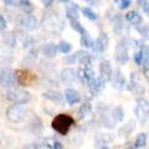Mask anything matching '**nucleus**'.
Segmentation results:
<instances>
[{
    "label": "nucleus",
    "mask_w": 149,
    "mask_h": 149,
    "mask_svg": "<svg viewBox=\"0 0 149 149\" xmlns=\"http://www.w3.org/2000/svg\"><path fill=\"white\" fill-rule=\"evenodd\" d=\"M45 147L51 148V149H61L63 146H62L61 142L56 141V139H54V138H47L45 141Z\"/></svg>",
    "instance_id": "cd10ccee"
},
{
    "label": "nucleus",
    "mask_w": 149,
    "mask_h": 149,
    "mask_svg": "<svg viewBox=\"0 0 149 149\" xmlns=\"http://www.w3.org/2000/svg\"><path fill=\"white\" fill-rule=\"evenodd\" d=\"M111 81H112V86H113V88H116V90H124L125 85H127V83H125V78L119 68L116 70L114 73H112Z\"/></svg>",
    "instance_id": "9d476101"
},
{
    "label": "nucleus",
    "mask_w": 149,
    "mask_h": 149,
    "mask_svg": "<svg viewBox=\"0 0 149 149\" xmlns=\"http://www.w3.org/2000/svg\"><path fill=\"white\" fill-rule=\"evenodd\" d=\"M15 74L11 70H3L0 72V86L3 88H13L15 86Z\"/></svg>",
    "instance_id": "0eeeda50"
},
{
    "label": "nucleus",
    "mask_w": 149,
    "mask_h": 149,
    "mask_svg": "<svg viewBox=\"0 0 149 149\" xmlns=\"http://www.w3.org/2000/svg\"><path fill=\"white\" fill-rule=\"evenodd\" d=\"M81 45L85 46V47H92L93 46V39L87 31L81 34Z\"/></svg>",
    "instance_id": "393cba45"
},
{
    "label": "nucleus",
    "mask_w": 149,
    "mask_h": 149,
    "mask_svg": "<svg viewBox=\"0 0 149 149\" xmlns=\"http://www.w3.org/2000/svg\"><path fill=\"white\" fill-rule=\"evenodd\" d=\"M82 14L85 15V17L88 19V20H96V19H97L96 13L93 11L91 8H83L82 9Z\"/></svg>",
    "instance_id": "7c9ffc66"
},
{
    "label": "nucleus",
    "mask_w": 149,
    "mask_h": 149,
    "mask_svg": "<svg viewBox=\"0 0 149 149\" xmlns=\"http://www.w3.org/2000/svg\"><path fill=\"white\" fill-rule=\"evenodd\" d=\"M73 124H74V119L71 117V116L66 114V113H60L52 119L51 127H52V129L55 132H57L58 134L66 136Z\"/></svg>",
    "instance_id": "f257e3e1"
},
{
    "label": "nucleus",
    "mask_w": 149,
    "mask_h": 149,
    "mask_svg": "<svg viewBox=\"0 0 149 149\" xmlns=\"http://www.w3.org/2000/svg\"><path fill=\"white\" fill-rule=\"evenodd\" d=\"M5 98L8 101L16 104H26L31 100L30 92L25 90H16V88H9V91L5 93Z\"/></svg>",
    "instance_id": "f03ea898"
},
{
    "label": "nucleus",
    "mask_w": 149,
    "mask_h": 149,
    "mask_svg": "<svg viewBox=\"0 0 149 149\" xmlns=\"http://www.w3.org/2000/svg\"><path fill=\"white\" fill-rule=\"evenodd\" d=\"M71 27L74 31H77L78 34H83V32L86 31L85 27H83L80 22H78V20H71Z\"/></svg>",
    "instance_id": "2f4dec72"
},
{
    "label": "nucleus",
    "mask_w": 149,
    "mask_h": 149,
    "mask_svg": "<svg viewBox=\"0 0 149 149\" xmlns=\"http://www.w3.org/2000/svg\"><path fill=\"white\" fill-rule=\"evenodd\" d=\"M14 74H15L16 83H19L20 86H31L36 81V76L29 70H16Z\"/></svg>",
    "instance_id": "20e7f679"
},
{
    "label": "nucleus",
    "mask_w": 149,
    "mask_h": 149,
    "mask_svg": "<svg viewBox=\"0 0 149 149\" xmlns=\"http://www.w3.org/2000/svg\"><path fill=\"white\" fill-rule=\"evenodd\" d=\"M76 58L80 61V63L85 67H91L92 63V56L90 55V52L87 51H78L76 55Z\"/></svg>",
    "instance_id": "a211bd4d"
},
{
    "label": "nucleus",
    "mask_w": 149,
    "mask_h": 149,
    "mask_svg": "<svg viewBox=\"0 0 149 149\" xmlns=\"http://www.w3.org/2000/svg\"><path fill=\"white\" fill-rule=\"evenodd\" d=\"M112 117L114 118L116 122H122V120L124 119V111L122 107H116V108L113 109V112H112Z\"/></svg>",
    "instance_id": "bb28decb"
},
{
    "label": "nucleus",
    "mask_w": 149,
    "mask_h": 149,
    "mask_svg": "<svg viewBox=\"0 0 149 149\" xmlns=\"http://www.w3.org/2000/svg\"><path fill=\"white\" fill-rule=\"evenodd\" d=\"M76 60H77L76 55H71V56H66V57H65V62L68 63V65H72V63H74Z\"/></svg>",
    "instance_id": "e433bc0d"
},
{
    "label": "nucleus",
    "mask_w": 149,
    "mask_h": 149,
    "mask_svg": "<svg viewBox=\"0 0 149 149\" xmlns=\"http://www.w3.org/2000/svg\"><path fill=\"white\" fill-rule=\"evenodd\" d=\"M116 61H117L119 65H125L128 62L129 55H128V47L127 44L124 42H119L117 46H116V54H114Z\"/></svg>",
    "instance_id": "6e6552de"
},
{
    "label": "nucleus",
    "mask_w": 149,
    "mask_h": 149,
    "mask_svg": "<svg viewBox=\"0 0 149 149\" xmlns=\"http://www.w3.org/2000/svg\"><path fill=\"white\" fill-rule=\"evenodd\" d=\"M91 104L88 103V102H86V103H83L82 106H81V108H80V111H78V117H80L81 119H83L86 117V116L90 113L91 112Z\"/></svg>",
    "instance_id": "c756f323"
},
{
    "label": "nucleus",
    "mask_w": 149,
    "mask_h": 149,
    "mask_svg": "<svg viewBox=\"0 0 149 149\" xmlns=\"http://www.w3.org/2000/svg\"><path fill=\"white\" fill-rule=\"evenodd\" d=\"M116 1H117V5H118V8L120 9V10L128 9L130 6V4H132L130 0H116Z\"/></svg>",
    "instance_id": "72a5a7b5"
},
{
    "label": "nucleus",
    "mask_w": 149,
    "mask_h": 149,
    "mask_svg": "<svg viewBox=\"0 0 149 149\" xmlns=\"http://www.w3.org/2000/svg\"><path fill=\"white\" fill-rule=\"evenodd\" d=\"M109 46V37L107 35V32H100L98 37L96 39V41H93V46L92 47L95 49L97 52H104V51L108 49Z\"/></svg>",
    "instance_id": "1a4fd4ad"
},
{
    "label": "nucleus",
    "mask_w": 149,
    "mask_h": 149,
    "mask_svg": "<svg viewBox=\"0 0 149 149\" xmlns=\"http://www.w3.org/2000/svg\"><path fill=\"white\" fill-rule=\"evenodd\" d=\"M5 5L15 6V5H16V1H15V0H5Z\"/></svg>",
    "instance_id": "ea45409f"
},
{
    "label": "nucleus",
    "mask_w": 149,
    "mask_h": 149,
    "mask_svg": "<svg viewBox=\"0 0 149 149\" xmlns=\"http://www.w3.org/2000/svg\"><path fill=\"white\" fill-rule=\"evenodd\" d=\"M17 5H19V8H20V10L22 13H25V14H32L35 10L34 4H32L30 0H19Z\"/></svg>",
    "instance_id": "4be33fe9"
},
{
    "label": "nucleus",
    "mask_w": 149,
    "mask_h": 149,
    "mask_svg": "<svg viewBox=\"0 0 149 149\" xmlns=\"http://www.w3.org/2000/svg\"><path fill=\"white\" fill-rule=\"evenodd\" d=\"M41 3H42V4H44V6H46V8H49V6H51V5H52L54 0H41Z\"/></svg>",
    "instance_id": "58836bf2"
},
{
    "label": "nucleus",
    "mask_w": 149,
    "mask_h": 149,
    "mask_svg": "<svg viewBox=\"0 0 149 149\" xmlns=\"http://www.w3.org/2000/svg\"><path fill=\"white\" fill-rule=\"evenodd\" d=\"M57 50H58L61 54L67 55V54L71 52L72 46H71V44H70V42H67V41H61V42L58 44V46H57Z\"/></svg>",
    "instance_id": "c85d7f7f"
},
{
    "label": "nucleus",
    "mask_w": 149,
    "mask_h": 149,
    "mask_svg": "<svg viewBox=\"0 0 149 149\" xmlns=\"http://www.w3.org/2000/svg\"><path fill=\"white\" fill-rule=\"evenodd\" d=\"M44 26L51 32H58L62 30V21L58 16H56V14H46V17L44 19Z\"/></svg>",
    "instance_id": "39448f33"
},
{
    "label": "nucleus",
    "mask_w": 149,
    "mask_h": 149,
    "mask_svg": "<svg viewBox=\"0 0 149 149\" xmlns=\"http://www.w3.org/2000/svg\"><path fill=\"white\" fill-rule=\"evenodd\" d=\"M137 26H138V27H137V30H138L139 34H141L143 37L148 39V35H149V32H148V25H147V24H144V25L138 24Z\"/></svg>",
    "instance_id": "473e14b6"
},
{
    "label": "nucleus",
    "mask_w": 149,
    "mask_h": 149,
    "mask_svg": "<svg viewBox=\"0 0 149 149\" xmlns=\"http://www.w3.org/2000/svg\"><path fill=\"white\" fill-rule=\"evenodd\" d=\"M112 24H113V30L116 34H120L123 30V17L119 14H114L112 17Z\"/></svg>",
    "instance_id": "5701e85b"
},
{
    "label": "nucleus",
    "mask_w": 149,
    "mask_h": 149,
    "mask_svg": "<svg viewBox=\"0 0 149 149\" xmlns=\"http://www.w3.org/2000/svg\"><path fill=\"white\" fill-rule=\"evenodd\" d=\"M21 26L24 27L25 30L27 31H34L37 25H39V22H37V19L34 16V15H31V14H27V16H25L24 19L21 20Z\"/></svg>",
    "instance_id": "ddd939ff"
},
{
    "label": "nucleus",
    "mask_w": 149,
    "mask_h": 149,
    "mask_svg": "<svg viewBox=\"0 0 149 149\" xmlns=\"http://www.w3.org/2000/svg\"><path fill=\"white\" fill-rule=\"evenodd\" d=\"M134 114L139 119L141 123L147 122L148 119V101L144 98H138L137 100V107L134 109Z\"/></svg>",
    "instance_id": "423d86ee"
},
{
    "label": "nucleus",
    "mask_w": 149,
    "mask_h": 149,
    "mask_svg": "<svg viewBox=\"0 0 149 149\" xmlns=\"http://www.w3.org/2000/svg\"><path fill=\"white\" fill-rule=\"evenodd\" d=\"M42 97L46 98V100L51 101L55 104H58V106H63L65 104V97L58 91H54V90L46 91V92L42 93Z\"/></svg>",
    "instance_id": "9b49d317"
},
{
    "label": "nucleus",
    "mask_w": 149,
    "mask_h": 149,
    "mask_svg": "<svg viewBox=\"0 0 149 149\" xmlns=\"http://www.w3.org/2000/svg\"><path fill=\"white\" fill-rule=\"evenodd\" d=\"M6 117L8 119L13 123H20L25 119L26 117V112L25 109H22L19 104H11L6 109Z\"/></svg>",
    "instance_id": "7ed1b4c3"
},
{
    "label": "nucleus",
    "mask_w": 149,
    "mask_h": 149,
    "mask_svg": "<svg viewBox=\"0 0 149 149\" xmlns=\"http://www.w3.org/2000/svg\"><path fill=\"white\" fill-rule=\"evenodd\" d=\"M3 42L5 44V46H8V47H15L16 46V35L15 32L13 31H6L5 34L3 35Z\"/></svg>",
    "instance_id": "aec40b11"
},
{
    "label": "nucleus",
    "mask_w": 149,
    "mask_h": 149,
    "mask_svg": "<svg viewBox=\"0 0 149 149\" xmlns=\"http://www.w3.org/2000/svg\"><path fill=\"white\" fill-rule=\"evenodd\" d=\"M138 3H139V5L143 8L144 13L148 15L149 14V0H138Z\"/></svg>",
    "instance_id": "c9c22d12"
},
{
    "label": "nucleus",
    "mask_w": 149,
    "mask_h": 149,
    "mask_svg": "<svg viewBox=\"0 0 149 149\" xmlns=\"http://www.w3.org/2000/svg\"><path fill=\"white\" fill-rule=\"evenodd\" d=\"M60 1H61V3H70L71 0H60Z\"/></svg>",
    "instance_id": "a19ab883"
},
{
    "label": "nucleus",
    "mask_w": 149,
    "mask_h": 149,
    "mask_svg": "<svg viewBox=\"0 0 149 149\" xmlns=\"http://www.w3.org/2000/svg\"><path fill=\"white\" fill-rule=\"evenodd\" d=\"M42 54L45 57L47 58H54L56 55H57V46L52 42H49L42 46Z\"/></svg>",
    "instance_id": "6ab92c4d"
},
{
    "label": "nucleus",
    "mask_w": 149,
    "mask_h": 149,
    "mask_svg": "<svg viewBox=\"0 0 149 149\" xmlns=\"http://www.w3.org/2000/svg\"><path fill=\"white\" fill-rule=\"evenodd\" d=\"M125 20L129 21L130 24H133V25L142 24V16L139 15L137 11H129L127 15H125Z\"/></svg>",
    "instance_id": "b1692460"
},
{
    "label": "nucleus",
    "mask_w": 149,
    "mask_h": 149,
    "mask_svg": "<svg viewBox=\"0 0 149 149\" xmlns=\"http://www.w3.org/2000/svg\"><path fill=\"white\" fill-rule=\"evenodd\" d=\"M6 26H8V22L5 20V17L3 15H0V30H5Z\"/></svg>",
    "instance_id": "4c0bfd02"
},
{
    "label": "nucleus",
    "mask_w": 149,
    "mask_h": 149,
    "mask_svg": "<svg viewBox=\"0 0 149 149\" xmlns=\"http://www.w3.org/2000/svg\"><path fill=\"white\" fill-rule=\"evenodd\" d=\"M65 100H66L67 104L72 106V104L78 103V102L81 101V96L77 91L72 90V88H67V90L65 91Z\"/></svg>",
    "instance_id": "4468645a"
},
{
    "label": "nucleus",
    "mask_w": 149,
    "mask_h": 149,
    "mask_svg": "<svg viewBox=\"0 0 149 149\" xmlns=\"http://www.w3.org/2000/svg\"><path fill=\"white\" fill-rule=\"evenodd\" d=\"M93 76H95V73H93L91 67H85V68H81L77 71V78H80V81L82 83H85V85H87L88 81H90Z\"/></svg>",
    "instance_id": "dca6fc26"
},
{
    "label": "nucleus",
    "mask_w": 149,
    "mask_h": 149,
    "mask_svg": "<svg viewBox=\"0 0 149 149\" xmlns=\"http://www.w3.org/2000/svg\"><path fill=\"white\" fill-rule=\"evenodd\" d=\"M66 16L70 20H78V5L77 4H70L66 8Z\"/></svg>",
    "instance_id": "412c9836"
},
{
    "label": "nucleus",
    "mask_w": 149,
    "mask_h": 149,
    "mask_svg": "<svg viewBox=\"0 0 149 149\" xmlns=\"http://www.w3.org/2000/svg\"><path fill=\"white\" fill-rule=\"evenodd\" d=\"M104 81L102 80L101 77H95L93 76L90 81H88V87H90V90L93 92V93H97V92H100L103 90V87H104Z\"/></svg>",
    "instance_id": "2eb2a0df"
},
{
    "label": "nucleus",
    "mask_w": 149,
    "mask_h": 149,
    "mask_svg": "<svg viewBox=\"0 0 149 149\" xmlns=\"http://www.w3.org/2000/svg\"><path fill=\"white\" fill-rule=\"evenodd\" d=\"M147 139H148L147 133H139L137 139H136V143H134V148H143V147H146Z\"/></svg>",
    "instance_id": "a878e982"
},
{
    "label": "nucleus",
    "mask_w": 149,
    "mask_h": 149,
    "mask_svg": "<svg viewBox=\"0 0 149 149\" xmlns=\"http://www.w3.org/2000/svg\"><path fill=\"white\" fill-rule=\"evenodd\" d=\"M112 73H113V70H112L111 62L108 61V60H104V61H102L100 63V74H101L102 80H103L104 82L111 81Z\"/></svg>",
    "instance_id": "f8f14e48"
},
{
    "label": "nucleus",
    "mask_w": 149,
    "mask_h": 149,
    "mask_svg": "<svg viewBox=\"0 0 149 149\" xmlns=\"http://www.w3.org/2000/svg\"><path fill=\"white\" fill-rule=\"evenodd\" d=\"M143 56H144L143 50H141V51H137V52L134 54V56H133L134 62H136L137 65H142V61H143Z\"/></svg>",
    "instance_id": "f704fd0d"
},
{
    "label": "nucleus",
    "mask_w": 149,
    "mask_h": 149,
    "mask_svg": "<svg viewBox=\"0 0 149 149\" xmlns=\"http://www.w3.org/2000/svg\"><path fill=\"white\" fill-rule=\"evenodd\" d=\"M61 78L65 83H72L77 80V71L73 68H65L61 72Z\"/></svg>",
    "instance_id": "f3484780"
}]
</instances>
